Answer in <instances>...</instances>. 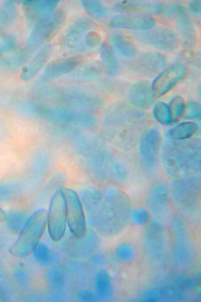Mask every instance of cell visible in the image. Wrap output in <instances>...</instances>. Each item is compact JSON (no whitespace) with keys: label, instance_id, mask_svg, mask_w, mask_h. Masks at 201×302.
Returning a JSON list of instances; mask_svg holds the SVG:
<instances>
[{"label":"cell","instance_id":"obj_1","mask_svg":"<svg viewBox=\"0 0 201 302\" xmlns=\"http://www.w3.org/2000/svg\"><path fill=\"white\" fill-rule=\"evenodd\" d=\"M92 223L104 236L114 237L130 221L133 202L125 192L114 186L106 189L86 205Z\"/></svg>","mask_w":201,"mask_h":302},{"label":"cell","instance_id":"obj_2","mask_svg":"<svg viewBox=\"0 0 201 302\" xmlns=\"http://www.w3.org/2000/svg\"><path fill=\"white\" fill-rule=\"evenodd\" d=\"M163 168L170 176L185 178L197 174L200 169V146L197 140L169 139L162 152Z\"/></svg>","mask_w":201,"mask_h":302},{"label":"cell","instance_id":"obj_3","mask_svg":"<svg viewBox=\"0 0 201 302\" xmlns=\"http://www.w3.org/2000/svg\"><path fill=\"white\" fill-rule=\"evenodd\" d=\"M144 114L123 103H116L104 115V123L111 139L121 147L133 142L135 133Z\"/></svg>","mask_w":201,"mask_h":302},{"label":"cell","instance_id":"obj_4","mask_svg":"<svg viewBox=\"0 0 201 302\" xmlns=\"http://www.w3.org/2000/svg\"><path fill=\"white\" fill-rule=\"evenodd\" d=\"M48 211L44 209L34 212L27 220L9 252L13 256H29L39 244L47 226Z\"/></svg>","mask_w":201,"mask_h":302},{"label":"cell","instance_id":"obj_5","mask_svg":"<svg viewBox=\"0 0 201 302\" xmlns=\"http://www.w3.org/2000/svg\"><path fill=\"white\" fill-rule=\"evenodd\" d=\"M40 94L82 110H95L101 107L103 103L96 93L80 87L50 86L42 89Z\"/></svg>","mask_w":201,"mask_h":302},{"label":"cell","instance_id":"obj_6","mask_svg":"<svg viewBox=\"0 0 201 302\" xmlns=\"http://www.w3.org/2000/svg\"><path fill=\"white\" fill-rule=\"evenodd\" d=\"M144 237L150 259L156 264H165L170 252V242L163 224L156 219L150 221L144 230Z\"/></svg>","mask_w":201,"mask_h":302},{"label":"cell","instance_id":"obj_7","mask_svg":"<svg viewBox=\"0 0 201 302\" xmlns=\"http://www.w3.org/2000/svg\"><path fill=\"white\" fill-rule=\"evenodd\" d=\"M200 178L187 177L172 181L170 195L176 206L183 211H192L197 207L200 196Z\"/></svg>","mask_w":201,"mask_h":302},{"label":"cell","instance_id":"obj_8","mask_svg":"<svg viewBox=\"0 0 201 302\" xmlns=\"http://www.w3.org/2000/svg\"><path fill=\"white\" fill-rule=\"evenodd\" d=\"M162 144L159 130L151 127L142 134L138 144V152L142 165L149 173H153L158 167Z\"/></svg>","mask_w":201,"mask_h":302},{"label":"cell","instance_id":"obj_9","mask_svg":"<svg viewBox=\"0 0 201 302\" xmlns=\"http://www.w3.org/2000/svg\"><path fill=\"white\" fill-rule=\"evenodd\" d=\"M136 39L141 43L166 52L178 49L180 40L172 29L160 26L134 33Z\"/></svg>","mask_w":201,"mask_h":302},{"label":"cell","instance_id":"obj_10","mask_svg":"<svg viewBox=\"0 0 201 302\" xmlns=\"http://www.w3.org/2000/svg\"><path fill=\"white\" fill-rule=\"evenodd\" d=\"M94 27V23L86 17L77 19L65 31L61 38L63 49L71 54H79L87 49L86 36Z\"/></svg>","mask_w":201,"mask_h":302},{"label":"cell","instance_id":"obj_11","mask_svg":"<svg viewBox=\"0 0 201 302\" xmlns=\"http://www.w3.org/2000/svg\"><path fill=\"white\" fill-rule=\"evenodd\" d=\"M67 224L66 201L62 189L53 195L48 211L47 228L51 239L59 241L63 237Z\"/></svg>","mask_w":201,"mask_h":302},{"label":"cell","instance_id":"obj_12","mask_svg":"<svg viewBox=\"0 0 201 302\" xmlns=\"http://www.w3.org/2000/svg\"><path fill=\"white\" fill-rule=\"evenodd\" d=\"M129 59L125 62L127 67L140 76L146 77L159 73L168 63L165 55L155 51L143 52Z\"/></svg>","mask_w":201,"mask_h":302},{"label":"cell","instance_id":"obj_13","mask_svg":"<svg viewBox=\"0 0 201 302\" xmlns=\"http://www.w3.org/2000/svg\"><path fill=\"white\" fill-rule=\"evenodd\" d=\"M66 201L67 224L70 231L77 238H82L86 232L83 206L78 195L73 190L62 189Z\"/></svg>","mask_w":201,"mask_h":302},{"label":"cell","instance_id":"obj_14","mask_svg":"<svg viewBox=\"0 0 201 302\" xmlns=\"http://www.w3.org/2000/svg\"><path fill=\"white\" fill-rule=\"evenodd\" d=\"M176 219L172 226L175 241L174 256L176 264L181 268H186L193 263L194 247L186 225L182 220Z\"/></svg>","mask_w":201,"mask_h":302},{"label":"cell","instance_id":"obj_15","mask_svg":"<svg viewBox=\"0 0 201 302\" xmlns=\"http://www.w3.org/2000/svg\"><path fill=\"white\" fill-rule=\"evenodd\" d=\"M188 68L182 63L173 64L161 71L154 79L151 88L156 97H160L168 93L187 75Z\"/></svg>","mask_w":201,"mask_h":302},{"label":"cell","instance_id":"obj_16","mask_svg":"<svg viewBox=\"0 0 201 302\" xmlns=\"http://www.w3.org/2000/svg\"><path fill=\"white\" fill-rule=\"evenodd\" d=\"M170 20L174 21V26L181 38L183 45L187 48L195 46L197 42V31L183 6L178 4L174 7Z\"/></svg>","mask_w":201,"mask_h":302},{"label":"cell","instance_id":"obj_17","mask_svg":"<svg viewBox=\"0 0 201 302\" xmlns=\"http://www.w3.org/2000/svg\"><path fill=\"white\" fill-rule=\"evenodd\" d=\"M147 206L148 211L155 219H164L170 211V195L167 186L160 183L156 185L150 193Z\"/></svg>","mask_w":201,"mask_h":302},{"label":"cell","instance_id":"obj_18","mask_svg":"<svg viewBox=\"0 0 201 302\" xmlns=\"http://www.w3.org/2000/svg\"><path fill=\"white\" fill-rule=\"evenodd\" d=\"M78 57L57 59L48 63L37 79L35 85L43 86L71 71L79 64Z\"/></svg>","mask_w":201,"mask_h":302},{"label":"cell","instance_id":"obj_19","mask_svg":"<svg viewBox=\"0 0 201 302\" xmlns=\"http://www.w3.org/2000/svg\"><path fill=\"white\" fill-rule=\"evenodd\" d=\"M155 25V20L151 16L124 14L113 17L110 21L112 28L144 31L150 30Z\"/></svg>","mask_w":201,"mask_h":302},{"label":"cell","instance_id":"obj_20","mask_svg":"<svg viewBox=\"0 0 201 302\" xmlns=\"http://www.w3.org/2000/svg\"><path fill=\"white\" fill-rule=\"evenodd\" d=\"M115 11L150 16L164 12L163 5L157 2L144 1H123L116 3L113 7Z\"/></svg>","mask_w":201,"mask_h":302},{"label":"cell","instance_id":"obj_21","mask_svg":"<svg viewBox=\"0 0 201 302\" xmlns=\"http://www.w3.org/2000/svg\"><path fill=\"white\" fill-rule=\"evenodd\" d=\"M155 97L151 84L145 80L134 83L127 95L129 103L134 107L142 109L149 108L154 101Z\"/></svg>","mask_w":201,"mask_h":302},{"label":"cell","instance_id":"obj_22","mask_svg":"<svg viewBox=\"0 0 201 302\" xmlns=\"http://www.w3.org/2000/svg\"><path fill=\"white\" fill-rule=\"evenodd\" d=\"M102 62L92 60L78 65L71 71L63 77L65 82H83L94 80L104 71Z\"/></svg>","mask_w":201,"mask_h":302},{"label":"cell","instance_id":"obj_23","mask_svg":"<svg viewBox=\"0 0 201 302\" xmlns=\"http://www.w3.org/2000/svg\"><path fill=\"white\" fill-rule=\"evenodd\" d=\"M52 51L53 48L51 44H46L42 47L22 68L20 73L21 79L27 82L34 78L48 61Z\"/></svg>","mask_w":201,"mask_h":302},{"label":"cell","instance_id":"obj_24","mask_svg":"<svg viewBox=\"0 0 201 302\" xmlns=\"http://www.w3.org/2000/svg\"><path fill=\"white\" fill-rule=\"evenodd\" d=\"M59 3L55 0L26 1L24 6L27 14L38 22L50 19Z\"/></svg>","mask_w":201,"mask_h":302},{"label":"cell","instance_id":"obj_25","mask_svg":"<svg viewBox=\"0 0 201 302\" xmlns=\"http://www.w3.org/2000/svg\"><path fill=\"white\" fill-rule=\"evenodd\" d=\"M50 19L37 22L23 47L20 49L28 58L44 40H48L49 22Z\"/></svg>","mask_w":201,"mask_h":302},{"label":"cell","instance_id":"obj_26","mask_svg":"<svg viewBox=\"0 0 201 302\" xmlns=\"http://www.w3.org/2000/svg\"><path fill=\"white\" fill-rule=\"evenodd\" d=\"M110 44L115 53L121 57L131 58L138 54L136 45L120 33L116 32L111 35Z\"/></svg>","mask_w":201,"mask_h":302},{"label":"cell","instance_id":"obj_27","mask_svg":"<svg viewBox=\"0 0 201 302\" xmlns=\"http://www.w3.org/2000/svg\"><path fill=\"white\" fill-rule=\"evenodd\" d=\"M99 56L106 73L110 77L117 76L120 71L119 64L110 44L104 42L102 44Z\"/></svg>","mask_w":201,"mask_h":302},{"label":"cell","instance_id":"obj_28","mask_svg":"<svg viewBox=\"0 0 201 302\" xmlns=\"http://www.w3.org/2000/svg\"><path fill=\"white\" fill-rule=\"evenodd\" d=\"M198 128V124L194 122H182L170 129L167 132L166 136L168 139L172 140H186L195 135Z\"/></svg>","mask_w":201,"mask_h":302},{"label":"cell","instance_id":"obj_29","mask_svg":"<svg viewBox=\"0 0 201 302\" xmlns=\"http://www.w3.org/2000/svg\"><path fill=\"white\" fill-rule=\"evenodd\" d=\"M94 288L96 295L102 299L107 300L112 296L113 291V283L107 271L99 270L94 279Z\"/></svg>","mask_w":201,"mask_h":302},{"label":"cell","instance_id":"obj_30","mask_svg":"<svg viewBox=\"0 0 201 302\" xmlns=\"http://www.w3.org/2000/svg\"><path fill=\"white\" fill-rule=\"evenodd\" d=\"M109 178L114 183L123 185L128 182L130 172L126 165L117 157H114L109 169Z\"/></svg>","mask_w":201,"mask_h":302},{"label":"cell","instance_id":"obj_31","mask_svg":"<svg viewBox=\"0 0 201 302\" xmlns=\"http://www.w3.org/2000/svg\"><path fill=\"white\" fill-rule=\"evenodd\" d=\"M80 3L85 11L92 18L105 20L110 16L109 9L99 1L83 0Z\"/></svg>","mask_w":201,"mask_h":302},{"label":"cell","instance_id":"obj_32","mask_svg":"<svg viewBox=\"0 0 201 302\" xmlns=\"http://www.w3.org/2000/svg\"><path fill=\"white\" fill-rule=\"evenodd\" d=\"M182 293L174 288L159 287L154 288L147 293L145 300L148 301H162L177 300L182 297Z\"/></svg>","mask_w":201,"mask_h":302},{"label":"cell","instance_id":"obj_33","mask_svg":"<svg viewBox=\"0 0 201 302\" xmlns=\"http://www.w3.org/2000/svg\"><path fill=\"white\" fill-rule=\"evenodd\" d=\"M171 114L172 123H177L183 117L186 103L184 99L176 96L173 97L168 105Z\"/></svg>","mask_w":201,"mask_h":302},{"label":"cell","instance_id":"obj_34","mask_svg":"<svg viewBox=\"0 0 201 302\" xmlns=\"http://www.w3.org/2000/svg\"><path fill=\"white\" fill-rule=\"evenodd\" d=\"M153 114L155 119L162 125L168 126L172 124L168 105L163 102L158 101L154 104Z\"/></svg>","mask_w":201,"mask_h":302},{"label":"cell","instance_id":"obj_35","mask_svg":"<svg viewBox=\"0 0 201 302\" xmlns=\"http://www.w3.org/2000/svg\"><path fill=\"white\" fill-rule=\"evenodd\" d=\"M65 18V13L62 10L55 11L49 22L48 40L58 34L64 24Z\"/></svg>","mask_w":201,"mask_h":302},{"label":"cell","instance_id":"obj_36","mask_svg":"<svg viewBox=\"0 0 201 302\" xmlns=\"http://www.w3.org/2000/svg\"><path fill=\"white\" fill-rule=\"evenodd\" d=\"M115 254L117 259L123 264L131 263L136 257L135 250L127 244L119 245L116 248Z\"/></svg>","mask_w":201,"mask_h":302},{"label":"cell","instance_id":"obj_37","mask_svg":"<svg viewBox=\"0 0 201 302\" xmlns=\"http://www.w3.org/2000/svg\"><path fill=\"white\" fill-rule=\"evenodd\" d=\"M150 213L143 208H138L133 210L130 218L131 223L137 227L146 225L150 222Z\"/></svg>","mask_w":201,"mask_h":302},{"label":"cell","instance_id":"obj_38","mask_svg":"<svg viewBox=\"0 0 201 302\" xmlns=\"http://www.w3.org/2000/svg\"><path fill=\"white\" fill-rule=\"evenodd\" d=\"M201 114V105L196 101H189L186 104L183 118L188 120L200 118Z\"/></svg>","mask_w":201,"mask_h":302},{"label":"cell","instance_id":"obj_39","mask_svg":"<svg viewBox=\"0 0 201 302\" xmlns=\"http://www.w3.org/2000/svg\"><path fill=\"white\" fill-rule=\"evenodd\" d=\"M36 259L42 263L47 262L50 257L48 247L43 243H40L36 246L33 251Z\"/></svg>","mask_w":201,"mask_h":302},{"label":"cell","instance_id":"obj_40","mask_svg":"<svg viewBox=\"0 0 201 302\" xmlns=\"http://www.w3.org/2000/svg\"><path fill=\"white\" fill-rule=\"evenodd\" d=\"M101 42V35L94 29L88 32L86 36L85 45L87 49L97 47Z\"/></svg>","mask_w":201,"mask_h":302},{"label":"cell","instance_id":"obj_41","mask_svg":"<svg viewBox=\"0 0 201 302\" xmlns=\"http://www.w3.org/2000/svg\"><path fill=\"white\" fill-rule=\"evenodd\" d=\"M179 55L182 60L192 64L196 63V61L197 62L198 58L197 56H196L193 52L187 50L180 52Z\"/></svg>","mask_w":201,"mask_h":302},{"label":"cell","instance_id":"obj_42","mask_svg":"<svg viewBox=\"0 0 201 302\" xmlns=\"http://www.w3.org/2000/svg\"><path fill=\"white\" fill-rule=\"evenodd\" d=\"M189 12L194 16L200 17L201 14V1H192L188 5Z\"/></svg>","mask_w":201,"mask_h":302},{"label":"cell","instance_id":"obj_43","mask_svg":"<svg viewBox=\"0 0 201 302\" xmlns=\"http://www.w3.org/2000/svg\"><path fill=\"white\" fill-rule=\"evenodd\" d=\"M95 295L91 291L89 290L83 291L80 293V297L81 299L85 301H92L95 298Z\"/></svg>","mask_w":201,"mask_h":302},{"label":"cell","instance_id":"obj_44","mask_svg":"<svg viewBox=\"0 0 201 302\" xmlns=\"http://www.w3.org/2000/svg\"><path fill=\"white\" fill-rule=\"evenodd\" d=\"M7 219V215L0 207V223L6 221Z\"/></svg>","mask_w":201,"mask_h":302}]
</instances>
